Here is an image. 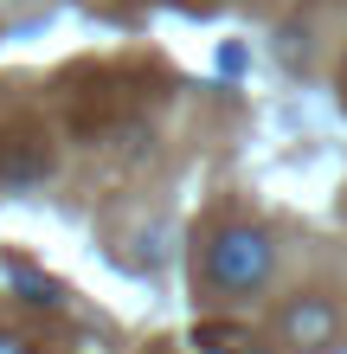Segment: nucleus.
<instances>
[{"label":"nucleus","instance_id":"obj_2","mask_svg":"<svg viewBox=\"0 0 347 354\" xmlns=\"http://www.w3.org/2000/svg\"><path fill=\"white\" fill-rule=\"evenodd\" d=\"M277 335H283V348H296V354H321L341 335V316H335L328 297H290L283 316H277Z\"/></svg>","mask_w":347,"mask_h":354},{"label":"nucleus","instance_id":"obj_5","mask_svg":"<svg viewBox=\"0 0 347 354\" xmlns=\"http://www.w3.org/2000/svg\"><path fill=\"white\" fill-rule=\"evenodd\" d=\"M19 7H32V0H0V13H19Z\"/></svg>","mask_w":347,"mask_h":354},{"label":"nucleus","instance_id":"obj_3","mask_svg":"<svg viewBox=\"0 0 347 354\" xmlns=\"http://www.w3.org/2000/svg\"><path fill=\"white\" fill-rule=\"evenodd\" d=\"M7 277L26 290V303H58V283H52V277H39L32 264H7Z\"/></svg>","mask_w":347,"mask_h":354},{"label":"nucleus","instance_id":"obj_1","mask_svg":"<svg viewBox=\"0 0 347 354\" xmlns=\"http://www.w3.org/2000/svg\"><path fill=\"white\" fill-rule=\"evenodd\" d=\"M277 270V245L264 225H226V232H212L206 245V290L219 297H251V290L270 283Z\"/></svg>","mask_w":347,"mask_h":354},{"label":"nucleus","instance_id":"obj_4","mask_svg":"<svg viewBox=\"0 0 347 354\" xmlns=\"http://www.w3.org/2000/svg\"><path fill=\"white\" fill-rule=\"evenodd\" d=\"M0 354H32V348L19 342V335H7V328H0Z\"/></svg>","mask_w":347,"mask_h":354}]
</instances>
